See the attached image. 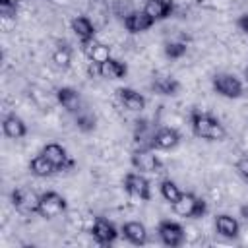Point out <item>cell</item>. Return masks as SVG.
<instances>
[{
  "label": "cell",
  "mask_w": 248,
  "mask_h": 248,
  "mask_svg": "<svg viewBox=\"0 0 248 248\" xmlns=\"http://www.w3.org/2000/svg\"><path fill=\"white\" fill-rule=\"evenodd\" d=\"M190 126L196 138L200 140H207V141H221L227 138V130L225 126L209 112H202V110H192L190 114Z\"/></svg>",
  "instance_id": "1"
},
{
  "label": "cell",
  "mask_w": 248,
  "mask_h": 248,
  "mask_svg": "<svg viewBox=\"0 0 248 248\" xmlns=\"http://www.w3.org/2000/svg\"><path fill=\"white\" fill-rule=\"evenodd\" d=\"M170 207L178 217H184V219H200L207 211L205 202L198 198L194 192H182V196L174 203H170Z\"/></svg>",
  "instance_id": "2"
},
{
  "label": "cell",
  "mask_w": 248,
  "mask_h": 248,
  "mask_svg": "<svg viewBox=\"0 0 248 248\" xmlns=\"http://www.w3.org/2000/svg\"><path fill=\"white\" fill-rule=\"evenodd\" d=\"M211 85H213V91L225 99H238L244 93L242 81L234 74H229V72L215 74L211 79Z\"/></svg>",
  "instance_id": "3"
},
{
  "label": "cell",
  "mask_w": 248,
  "mask_h": 248,
  "mask_svg": "<svg viewBox=\"0 0 248 248\" xmlns=\"http://www.w3.org/2000/svg\"><path fill=\"white\" fill-rule=\"evenodd\" d=\"M68 203H66V198L54 190H48V192H43L41 198H39V207H37V215L43 217V219H54L58 215H62L66 211Z\"/></svg>",
  "instance_id": "4"
},
{
  "label": "cell",
  "mask_w": 248,
  "mask_h": 248,
  "mask_svg": "<svg viewBox=\"0 0 248 248\" xmlns=\"http://www.w3.org/2000/svg\"><path fill=\"white\" fill-rule=\"evenodd\" d=\"M130 163L134 167V170L138 172H143V174H153V172H159L163 163L161 159L155 155V149L151 147H140L132 153L130 157Z\"/></svg>",
  "instance_id": "5"
},
{
  "label": "cell",
  "mask_w": 248,
  "mask_h": 248,
  "mask_svg": "<svg viewBox=\"0 0 248 248\" xmlns=\"http://www.w3.org/2000/svg\"><path fill=\"white\" fill-rule=\"evenodd\" d=\"M157 234H159V240L165 244V246H170V248H176L180 244H184L186 240V232H184V227L176 221H170V219H163L159 221L157 225Z\"/></svg>",
  "instance_id": "6"
},
{
  "label": "cell",
  "mask_w": 248,
  "mask_h": 248,
  "mask_svg": "<svg viewBox=\"0 0 248 248\" xmlns=\"http://www.w3.org/2000/svg\"><path fill=\"white\" fill-rule=\"evenodd\" d=\"M124 190L134 196V198H140L143 202H149L151 200V186H149V180L143 176V172H128L124 176Z\"/></svg>",
  "instance_id": "7"
},
{
  "label": "cell",
  "mask_w": 248,
  "mask_h": 248,
  "mask_svg": "<svg viewBox=\"0 0 248 248\" xmlns=\"http://www.w3.org/2000/svg\"><path fill=\"white\" fill-rule=\"evenodd\" d=\"M178 143H180L178 130L176 128H170V126H163V128L155 130L149 147L155 149V151H169V149H174Z\"/></svg>",
  "instance_id": "8"
},
{
  "label": "cell",
  "mask_w": 248,
  "mask_h": 248,
  "mask_svg": "<svg viewBox=\"0 0 248 248\" xmlns=\"http://www.w3.org/2000/svg\"><path fill=\"white\" fill-rule=\"evenodd\" d=\"M91 236H93V240H95L97 244L108 246V244H112V242L118 238V231H116V227H114L108 219L97 217V219L93 221V225H91Z\"/></svg>",
  "instance_id": "9"
},
{
  "label": "cell",
  "mask_w": 248,
  "mask_h": 248,
  "mask_svg": "<svg viewBox=\"0 0 248 248\" xmlns=\"http://www.w3.org/2000/svg\"><path fill=\"white\" fill-rule=\"evenodd\" d=\"M41 153H43L50 163H54V167H56L58 170H66V169H72V167H74V159H72V157L68 155V151H66L60 143H56V141L45 143L43 149H41Z\"/></svg>",
  "instance_id": "10"
},
{
  "label": "cell",
  "mask_w": 248,
  "mask_h": 248,
  "mask_svg": "<svg viewBox=\"0 0 248 248\" xmlns=\"http://www.w3.org/2000/svg\"><path fill=\"white\" fill-rule=\"evenodd\" d=\"M39 194H35L29 188H16L12 190V203L21 213H37L39 207Z\"/></svg>",
  "instance_id": "11"
},
{
  "label": "cell",
  "mask_w": 248,
  "mask_h": 248,
  "mask_svg": "<svg viewBox=\"0 0 248 248\" xmlns=\"http://www.w3.org/2000/svg\"><path fill=\"white\" fill-rule=\"evenodd\" d=\"M155 25V19L151 16H147L143 10H134V12H128L124 16V27L128 33H143L147 29H151Z\"/></svg>",
  "instance_id": "12"
},
{
  "label": "cell",
  "mask_w": 248,
  "mask_h": 248,
  "mask_svg": "<svg viewBox=\"0 0 248 248\" xmlns=\"http://www.w3.org/2000/svg\"><path fill=\"white\" fill-rule=\"evenodd\" d=\"M56 101L60 103V107H62L64 110H68V112H72V114H78V112L83 108V107H81V97H79V93H78L74 87H68V85L56 89Z\"/></svg>",
  "instance_id": "13"
},
{
  "label": "cell",
  "mask_w": 248,
  "mask_h": 248,
  "mask_svg": "<svg viewBox=\"0 0 248 248\" xmlns=\"http://www.w3.org/2000/svg\"><path fill=\"white\" fill-rule=\"evenodd\" d=\"M81 50L89 58V62L95 64V66H99L101 62H105L107 58H110V48L105 43L97 41V39H91L87 43H81Z\"/></svg>",
  "instance_id": "14"
},
{
  "label": "cell",
  "mask_w": 248,
  "mask_h": 248,
  "mask_svg": "<svg viewBox=\"0 0 248 248\" xmlns=\"http://www.w3.org/2000/svg\"><path fill=\"white\" fill-rule=\"evenodd\" d=\"M95 70L101 78H107V79H122L128 74V66L120 60L112 58V56L107 58L105 62H101L99 66H95Z\"/></svg>",
  "instance_id": "15"
},
{
  "label": "cell",
  "mask_w": 248,
  "mask_h": 248,
  "mask_svg": "<svg viewBox=\"0 0 248 248\" xmlns=\"http://www.w3.org/2000/svg\"><path fill=\"white\" fill-rule=\"evenodd\" d=\"M116 95H118L120 103L124 105V108H128L132 112H141L145 108V97L132 87H120L116 91Z\"/></svg>",
  "instance_id": "16"
},
{
  "label": "cell",
  "mask_w": 248,
  "mask_h": 248,
  "mask_svg": "<svg viewBox=\"0 0 248 248\" xmlns=\"http://www.w3.org/2000/svg\"><path fill=\"white\" fill-rule=\"evenodd\" d=\"M120 232H122V236H124L130 244H134V246H141V244L147 242V229H145V225L140 223V221H126V223L122 225Z\"/></svg>",
  "instance_id": "17"
},
{
  "label": "cell",
  "mask_w": 248,
  "mask_h": 248,
  "mask_svg": "<svg viewBox=\"0 0 248 248\" xmlns=\"http://www.w3.org/2000/svg\"><path fill=\"white\" fill-rule=\"evenodd\" d=\"M143 12L147 16H151L155 21H163L172 16L174 4H172V0H147L143 4Z\"/></svg>",
  "instance_id": "18"
},
{
  "label": "cell",
  "mask_w": 248,
  "mask_h": 248,
  "mask_svg": "<svg viewBox=\"0 0 248 248\" xmlns=\"http://www.w3.org/2000/svg\"><path fill=\"white\" fill-rule=\"evenodd\" d=\"M2 132L10 140H21L27 134V124L16 112H12L2 120Z\"/></svg>",
  "instance_id": "19"
},
{
  "label": "cell",
  "mask_w": 248,
  "mask_h": 248,
  "mask_svg": "<svg viewBox=\"0 0 248 248\" xmlns=\"http://www.w3.org/2000/svg\"><path fill=\"white\" fill-rule=\"evenodd\" d=\"M70 25H72V31L76 33V37L79 39V43H87V41L95 39L97 29L87 16H76Z\"/></svg>",
  "instance_id": "20"
},
{
  "label": "cell",
  "mask_w": 248,
  "mask_h": 248,
  "mask_svg": "<svg viewBox=\"0 0 248 248\" xmlns=\"http://www.w3.org/2000/svg\"><path fill=\"white\" fill-rule=\"evenodd\" d=\"M215 231L225 238H236L240 234V223L227 213H219L215 217Z\"/></svg>",
  "instance_id": "21"
},
{
  "label": "cell",
  "mask_w": 248,
  "mask_h": 248,
  "mask_svg": "<svg viewBox=\"0 0 248 248\" xmlns=\"http://www.w3.org/2000/svg\"><path fill=\"white\" fill-rule=\"evenodd\" d=\"M151 89L159 95H176L180 89L178 79H174L172 76H155L151 81Z\"/></svg>",
  "instance_id": "22"
},
{
  "label": "cell",
  "mask_w": 248,
  "mask_h": 248,
  "mask_svg": "<svg viewBox=\"0 0 248 248\" xmlns=\"http://www.w3.org/2000/svg\"><path fill=\"white\" fill-rule=\"evenodd\" d=\"M29 170L35 176H41V178H46V176H52L54 172H58V169L54 167V163H50L43 153H37L29 161Z\"/></svg>",
  "instance_id": "23"
},
{
  "label": "cell",
  "mask_w": 248,
  "mask_h": 248,
  "mask_svg": "<svg viewBox=\"0 0 248 248\" xmlns=\"http://www.w3.org/2000/svg\"><path fill=\"white\" fill-rule=\"evenodd\" d=\"M52 62L58 66V68H62V70H66L70 64H72V48L64 43V45H58V48L52 52Z\"/></svg>",
  "instance_id": "24"
},
{
  "label": "cell",
  "mask_w": 248,
  "mask_h": 248,
  "mask_svg": "<svg viewBox=\"0 0 248 248\" xmlns=\"http://www.w3.org/2000/svg\"><path fill=\"white\" fill-rule=\"evenodd\" d=\"M159 190H161L163 200H165V202H169V203H174V202L182 196V190L176 186V182H174V180H163V182H161V186H159Z\"/></svg>",
  "instance_id": "25"
},
{
  "label": "cell",
  "mask_w": 248,
  "mask_h": 248,
  "mask_svg": "<svg viewBox=\"0 0 248 248\" xmlns=\"http://www.w3.org/2000/svg\"><path fill=\"white\" fill-rule=\"evenodd\" d=\"M76 124H78V128H79L81 132H91V130L95 128V116H93L89 110L81 108V110L76 114Z\"/></svg>",
  "instance_id": "26"
},
{
  "label": "cell",
  "mask_w": 248,
  "mask_h": 248,
  "mask_svg": "<svg viewBox=\"0 0 248 248\" xmlns=\"http://www.w3.org/2000/svg\"><path fill=\"white\" fill-rule=\"evenodd\" d=\"M186 43H182V41H169L167 45H165V54L169 56V58H182L184 54H186Z\"/></svg>",
  "instance_id": "27"
},
{
  "label": "cell",
  "mask_w": 248,
  "mask_h": 248,
  "mask_svg": "<svg viewBox=\"0 0 248 248\" xmlns=\"http://www.w3.org/2000/svg\"><path fill=\"white\" fill-rule=\"evenodd\" d=\"M17 14V2L16 0H0V16L4 19L16 17Z\"/></svg>",
  "instance_id": "28"
},
{
  "label": "cell",
  "mask_w": 248,
  "mask_h": 248,
  "mask_svg": "<svg viewBox=\"0 0 248 248\" xmlns=\"http://www.w3.org/2000/svg\"><path fill=\"white\" fill-rule=\"evenodd\" d=\"M236 25L240 27V31H244V33L248 35V14L240 16V17H238V21H236Z\"/></svg>",
  "instance_id": "29"
},
{
  "label": "cell",
  "mask_w": 248,
  "mask_h": 248,
  "mask_svg": "<svg viewBox=\"0 0 248 248\" xmlns=\"http://www.w3.org/2000/svg\"><path fill=\"white\" fill-rule=\"evenodd\" d=\"M240 217H242L244 221H248V203H244V205L240 207Z\"/></svg>",
  "instance_id": "30"
},
{
  "label": "cell",
  "mask_w": 248,
  "mask_h": 248,
  "mask_svg": "<svg viewBox=\"0 0 248 248\" xmlns=\"http://www.w3.org/2000/svg\"><path fill=\"white\" fill-rule=\"evenodd\" d=\"M244 79H246V83H248V66L244 68Z\"/></svg>",
  "instance_id": "31"
},
{
  "label": "cell",
  "mask_w": 248,
  "mask_h": 248,
  "mask_svg": "<svg viewBox=\"0 0 248 248\" xmlns=\"http://www.w3.org/2000/svg\"><path fill=\"white\" fill-rule=\"evenodd\" d=\"M244 180H246V182H248V174H244Z\"/></svg>",
  "instance_id": "32"
}]
</instances>
